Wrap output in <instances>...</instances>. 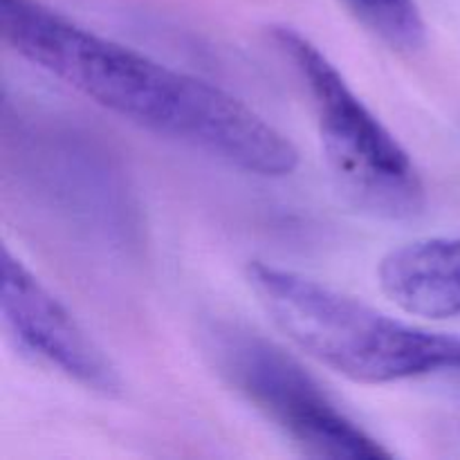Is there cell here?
I'll return each mask as SVG.
<instances>
[{
    "label": "cell",
    "instance_id": "obj_1",
    "mask_svg": "<svg viewBox=\"0 0 460 460\" xmlns=\"http://www.w3.org/2000/svg\"><path fill=\"white\" fill-rule=\"evenodd\" d=\"M0 31L25 61L121 119L261 178L299 166L292 139L227 90L94 34L40 0H0Z\"/></svg>",
    "mask_w": 460,
    "mask_h": 460
},
{
    "label": "cell",
    "instance_id": "obj_2",
    "mask_svg": "<svg viewBox=\"0 0 460 460\" xmlns=\"http://www.w3.org/2000/svg\"><path fill=\"white\" fill-rule=\"evenodd\" d=\"M247 283L274 326L331 371L362 385H391L460 371V337L434 332L322 281L254 261Z\"/></svg>",
    "mask_w": 460,
    "mask_h": 460
},
{
    "label": "cell",
    "instance_id": "obj_3",
    "mask_svg": "<svg viewBox=\"0 0 460 460\" xmlns=\"http://www.w3.org/2000/svg\"><path fill=\"white\" fill-rule=\"evenodd\" d=\"M270 34L313 99L323 157L346 202L376 218L420 216L427 189L407 148L308 36L288 25Z\"/></svg>",
    "mask_w": 460,
    "mask_h": 460
},
{
    "label": "cell",
    "instance_id": "obj_4",
    "mask_svg": "<svg viewBox=\"0 0 460 460\" xmlns=\"http://www.w3.org/2000/svg\"><path fill=\"white\" fill-rule=\"evenodd\" d=\"M207 358L218 376L279 427L305 456L377 460L394 454L346 416L319 382L268 337L238 323L207 331Z\"/></svg>",
    "mask_w": 460,
    "mask_h": 460
},
{
    "label": "cell",
    "instance_id": "obj_5",
    "mask_svg": "<svg viewBox=\"0 0 460 460\" xmlns=\"http://www.w3.org/2000/svg\"><path fill=\"white\" fill-rule=\"evenodd\" d=\"M0 305L9 335L36 362L94 394H119V371L106 350L9 247H3Z\"/></svg>",
    "mask_w": 460,
    "mask_h": 460
},
{
    "label": "cell",
    "instance_id": "obj_6",
    "mask_svg": "<svg viewBox=\"0 0 460 460\" xmlns=\"http://www.w3.org/2000/svg\"><path fill=\"white\" fill-rule=\"evenodd\" d=\"M380 288L413 317L460 314V238H425L391 250L377 268Z\"/></svg>",
    "mask_w": 460,
    "mask_h": 460
},
{
    "label": "cell",
    "instance_id": "obj_7",
    "mask_svg": "<svg viewBox=\"0 0 460 460\" xmlns=\"http://www.w3.org/2000/svg\"><path fill=\"white\" fill-rule=\"evenodd\" d=\"M376 39L398 52H416L427 40L418 0H341Z\"/></svg>",
    "mask_w": 460,
    "mask_h": 460
}]
</instances>
